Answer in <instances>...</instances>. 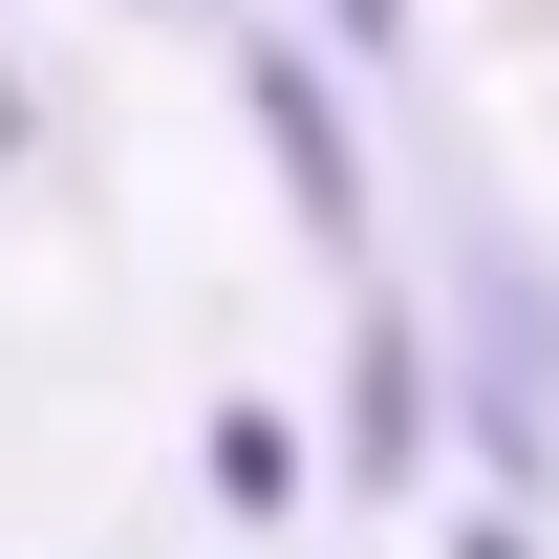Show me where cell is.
<instances>
[{"label": "cell", "instance_id": "7a4b0ae2", "mask_svg": "<svg viewBox=\"0 0 559 559\" xmlns=\"http://www.w3.org/2000/svg\"><path fill=\"white\" fill-rule=\"evenodd\" d=\"M345 474H366V495L430 474V345L388 323V301H366V345H345Z\"/></svg>", "mask_w": 559, "mask_h": 559}, {"label": "cell", "instance_id": "277c9868", "mask_svg": "<svg viewBox=\"0 0 559 559\" xmlns=\"http://www.w3.org/2000/svg\"><path fill=\"white\" fill-rule=\"evenodd\" d=\"M345 22H366V44H409V22H388V0H345Z\"/></svg>", "mask_w": 559, "mask_h": 559}, {"label": "cell", "instance_id": "6da1fadb", "mask_svg": "<svg viewBox=\"0 0 559 559\" xmlns=\"http://www.w3.org/2000/svg\"><path fill=\"white\" fill-rule=\"evenodd\" d=\"M237 108H259L301 237H366V151H345V108H323V66H301V44H237Z\"/></svg>", "mask_w": 559, "mask_h": 559}, {"label": "cell", "instance_id": "3957f363", "mask_svg": "<svg viewBox=\"0 0 559 559\" xmlns=\"http://www.w3.org/2000/svg\"><path fill=\"white\" fill-rule=\"evenodd\" d=\"M215 495H237V516H280V495H301V430L237 409V430H215Z\"/></svg>", "mask_w": 559, "mask_h": 559}]
</instances>
